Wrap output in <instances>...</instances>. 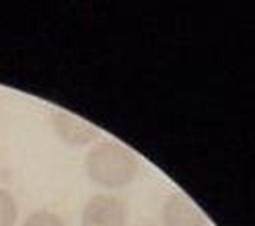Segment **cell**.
<instances>
[{"label":"cell","mask_w":255,"mask_h":226,"mask_svg":"<svg viewBox=\"0 0 255 226\" xmlns=\"http://www.w3.org/2000/svg\"><path fill=\"white\" fill-rule=\"evenodd\" d=\"M128 206L122 198L111 193H97L93 196L81 216V226H126Z\"/></svg>","instance_id":"cell-2"},{"label":"cell","mask_w":255,"mask_h":226,"mask_svg":"<svg viewBox=\"0 0 255 226\" xmlns=\"http://www.w3.org/2000/svg\"><path fill=\"white\" fill-rule=\"evenodd\" d=\"M140 171L138 156L118 142H101L89 150L85 158L87 177L105 189L130 185Z\"/></svg>","instance_id":"cell-1"},{"label":"cell","mask_w":255,"mask_h":226,"mask_svg":"<svg viewBox=\"0 0 255 226\" xmlns=\"http://www.w3.org/2000/svg\"><path fill=\"white\" fill-rule=\"evenodd\" d=\"M144 226H148V224H144Z\"/></svg>","instance_id":"cell-7"},{"label":"cell","mask_w":255,"mask_h":226,"mask_svg":"<svg viewBox=\"0 0 255 226\" xmlns=\"http://www.w3.org/2000/svg\"><path fill=\"white\" fill-rule=\"evenodd\" d=\"M52 125H54V132L56 136L68 144V146H89L101 136V132L95 127L93 123L70 115L66 111H56L52 115Z\"/></svg>","instance_id":"cell-3"},{"label":"cell","mask_w":255,"mask_h":226,"mask_svg":"<svg viewBox=\"0 0 255 226\" xmlns=\"http://www.w3.org/2000/svg\"><path fill=\"white\" fill-rule=\"evenodd\" d=\"M161 222L163 226H206V216L187 196L175 191L163 204Z\"/></svg>","instance_id":"cell-4"},{"label":"cell","mask_w":255,"mask_h":226,"mask_svg":"<svg viewBox=\"0 0 255 226\" xmlns=\"http://www.w3.org/2000/svg\"><path fill=\"white\" fill-rule=\"evenodd\" d=\"M19 220V206L12 193L0 187V226H14Z\"/></svg>","instance_id":"cell-5"},{"label":"cell","mask_w":255,"mask_h":226,"mask_svg":"<svg viewBox=\"0 0 255 226\" xmlns=\"http://www.w3.org/2000/svg\"><path fill=\"white\" fill-rule=\"evenodd\" d=\"M23 226H66V224H64V220L58 214L47 212V210H39V212L29 214Z\"/></svg>","instance_id":"cell-6"}]
</instances>
